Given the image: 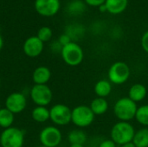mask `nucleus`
<instances>
[{"label":"nucleus","mask_w":148,"mask_h":147,"mask_svg":"<svg viewBox=\"0 0 148 147\" xmlns=\"http://www.w3.org/2000/svg\"><path fill=\"white\" fill-rule=\"evenodd\" d=\"M135 129L130 122L118 121L115 123L110 131V139L119 146L133 142Z\"/></svg>","instance_id":"obj_1"},{"label":"nucleus","mask_w":148,"mask_h":147,"mask_svg":"<svg viewBox=\"0 0 148 147\" xmlns=\"http://www.w3.org/2000/svg\"><path fill=\"white\" fill-rule=\"evenodd\" d=\"M138 109L137 103L128 97H122L116 101L114 105V114L119 121L129 122L135 118Z\"/></svg>","instance_id":"obj_2"},{"label":"nucleus","mask_w":148,"mask_h":147,"mask_svg":"<svg viewBox=\"0 0 148 147\" xmlns=\"http://www.w3.org/2000/svg\"><path fill=\"white\" fill-rule=\"evenodd\" d=\"M25 133L15 126L3 129L0 134L1 147H23L24 145Z\"/></svg>","instance_id":"obj_3"},{"label":"nucleus","mask_w":148,"mask_h":147,"mask_svg":"<svg viewBox=\"0 0 148 147\" xmlns=\"http://www.w3.org/2000/svg\"><path fill=\"white\" fill-rule=\"evenodd\" d=\"M61 55L63 62L70 67L79 66L84 58L83 49L75 42H71L66 46H63L61 51Z\"/></svg>","instance_id":"obj_4"},{"label":"nucleus","mask_w":148,"mask_h":147,"mask_svg":"<svg viewBox=\"0 0 148 147\" xmlns=\"http://www.w3.org/2000/svg\"><path fill=\"white\" fill-rule=\"evenodd\" d=\"M95 115L88 106L79 105L72 109L71 122L79 128L89 126L95 120Z\"/></svg>","instance_id":"obj_5"},{"label":"nucleus","mask_w":148,"mask_h":147,"mask_svg":"<svg viewBox=\"0 0 148 147\" xmlns=\"http://www.w3.org/2000/svg\"><path fill=\"white\" fill-rule=\"evenodd\" d=\"M131 70L129 66L124 62H114L108 71V81L114 85H122L129 79Z\"/></svg>","instance_id":"obj_6"},{"label":"nucleus","mask_w":148,"mask_h":147,"mask_svg":"<svg viewBox=\"0 0 148 147\" xmlns=\"http://www.w3.org/2000/svg\"><path fill=\"white\" fill-rule=\"evenodd\" d=\"M29 97L36 106L47 107L52 101L53 93L51 88L47 84L45 85L35 84L29 91Z\"/></svg>","instance_id":"obj_7"},{"label":"nucleus","mask_w":148,"mask_h":147,"mask_svg":"<svg viewBox=\"0 0 148 147\" xmlns=\"http://www.w3.org/2000/svg\"><path fill=\"white\" fill-rule=\"evenodd\" d=\"M72 110L64 104H56L49 109V120L56 126H67L71 122Z\"/></svg>","instance_id":"obj_8"},{"label":"nucleus","mask_w":148,"mask_h":147,"mask_svg":"<svg viewBox=\"0 0 148 147\" xmlns=\"http://www.w3.org/2000/svg\"><path fill=\"white\" fill-rule=\"evenodd\" d=\"M39 140L42 146L57 147L62 140V134L58 127L49 126L40 132Z\"/></svg>","instance_id":"obj_9"},{"label":"nucleus","mask_w":148,"mask_h":147,"mask_svg":"<svg viewBox=\"0 0 148 147\" xmlns=\"http://www.w3.org/2000/svg\"><path fill=\"white\" fill-rule=\"evenodd\" d=\"M27 107L26 96L20 92H14L9 94L5 100V107L12 113H22Z\"/></svg>","instance_id":"obj_10"},{"label":"nucleus","mask_w":148,"mask_h":147,"mask_svg":"<svg viewBox=\"0 0 148 147\" xmlns=\"http://www.w3.org/2000/svg\"><path fill=\"white\" fill-rule=\"evenodd\" d=\"M59 0H36L35 9L38 14L43 16H52L60 10Z\"/></svg>","instance_id":"obj_11"},{"label":"nucleus","mask_w":148,"mask_h":147,"mask_svg":"<svg viewBox=\"0 0 148 147\" xmlns=\"http://www.w3.org/2000/svg\"><path fill=\"white\" fill-rule=\"evenodd\" d=\"M43 42L36 36L27 38L23 45V53L30 58L39 56L43 51Z\"/></svg>","instance_id":"obj_12"},{"label":"nucleus","mask_w":148,"mask_h":147,"mask_svg":"<svg viewBox=\"0 0 148 147\" xmlns=\"http://www.w3.org/2000/svg\"><path fill=\"white\" fill-rule=\"evenodd\" d=\"M51 79V71L48 67L39 66L33 71L32 81L36 85H45Z\"/></svg>","instance_id":"obj_13"},{"label":"nucleus","mask_w":148,"mask_h":147,"mask_svg":"<svg viewBox=\"0 0 148 147\" xmlns=\"http://www.w3.org/2000/svg\"><path fill=\"white\" fill-rule=\"evenodd\" d=\"M147 95V89L146 86L141 83H135L130 87L128 90V98L135 103L140 102L146 99Z\"/></svg>","instance_id":"obj_14"},{"label":"nucleus","mask_w":148,"mask_h":147,"mask_svg":"<svg viewBox=\"0 0 148 147\" xmlns=\"http://www.w3.org/2000/svg\"><path fill=\"white\" fill-rule=\"evenodd\" d=\"M104 4L108 12L113 15H118L127 9L128 0H106Z\"/></svg>","instance_id":"obj_15"},{"label":"nucleus","mask_w":148,"mask_h":147,"mask_svg":"<svg viewBox=\"0 0 148 147\" xmlns=\"http://www.w3.org/2000/svg\"><path fill=\"white\" fill-rule=\"evenodd\" d=\"M113 89V84L108 81L105 79H101L98 81L94 88L95 94L97 95V97L101 98H106L108 97Z\"/></svg>","instance_id":"obj_16"},{"label":"nucleus","mask_w":148,"mask_h":147,"mask_svg":"<svg viewBox=\"0 0 148 147\" xmlns=\"http://www.w3.org/2000/svg\"><path fill=\"white\" fill-rule=\"evenodd\" d=\"M89 107L95 115H103L108 110V101L106 98L97 97L91 101Z\"/></svg>","instance_id":"obj_17"},{"label":"nucleus","mask_w":148,"mask_h":147,"mask_svg":"<svg viewBox=\"0 0 148 147\" xmlns=\"http://www.w3.org/2000/svg\"><path fill=\"white\" fill-rule=\"evenodd\" d=\"M31 117L37 123H44L49 120V109L47 107L36 106L31 112Z\"/></svg>","instance_id":"obj_18"},{"label":"nucleus","mask_w":148,"mask_h":147,"mask_svg":"<svg viewBox=\"0 0 148 147\" xmlns=\"http://www.w3.org/2000/svg\"><path fill=\"white\" fill-rule=\"evenodd\" d=\"M87 134L81 129H75L69 132L68 134V140L70 145H82L87 142Z\"/></svg>","instance_id":"obj_19"},{"label":"nucleus","mask_w":148,"mask_h":147,"mask_svg":"<svg viewBox=\"0 0 148 147\" xmlns=\"http://www.w3.org/2000/svg\"><path fill=\"white\" fill-rule=\"evenodd\" d=\"M15 120V114L6 107L0 109V127L6 129L11 127Z\"/></svg>","instance_id":"obj_20"},{"label":"nucleus","mask_w":148,"mask_h":147,"mask_svg":"<svg viewBox=\"0 0 148 147\" xmlns=\"http://www.w3.org/2000/svg\"><path fill=\"white\" fill-rule=\"evenodd\" d=\"M133 143L136 147H148V127H142L135 132Z\"/></svg>","instance_id":"obj_21"},{"label":"nucleus","mask_w":148,"mask_h":147,"mask_svg":"<svg viewBox=\"0 0 148 147\" xmlns=\"http://www.w3.org/2000/svg\"><path fill=\"white\" fill-rule=\"evenodd\" d=\"M134 119L144 127H148V105L138 107Z\"/></svg>","instance_id":"obj_22"},{"label":"nucleus","mask_w":148,"mask_h":147,"mask_svg":"<svg viewBox=\"0 0 148 147\" xmlns=\"http://www.w3.org/2000/svg\"><path fill=\"white\" fill-rule=\"evenodd\" d=\"M52 35H53L52 29L48 26H43L38 29L36 36L44 43L46 42H49L51 39Z\"/></svg>","instance_id":"obj_23"},{"label":"nucleus","mask_w":148,"mask_h":147,"mask_svg":"<svg viewBox=\"0 0 148 147\" xmlns=\"http://www.w3.org/2000/svg\"><path fill=\"white\" fill-rule=\"evenodd\" d=\"M84 8H85V5L82 2L75 0V1H73L71 3H69V11L73 15H78L83 12Z\"/></svg>","instance_id":"obj_24"},{"label":"nucleus","mask_w":148,"mask_h":147,"mask_svg":"<svg viewBox=\"0 0 148 147\" xmlns=\"http://www.w3.org/2000/svg\"><path fill=\"white\" fill-rule=\"evenodd\" d=\"M71 42H73L72 41V39H71V37L68 35V34H62V35H61L60 36V37H59V39H58V42L61 44V46L62 47H63V46H66L67 44H69V43H70Z\"/></svg>","instance_id":"obj_25"},{"label":"nucleus","mask_w":148,"mask_h":147,"mask_svg":"<svg viewBox=\"0 0 148 147\" xmlns=\"http://www.w3.org/2000/svg\"><path fill=\"white\" fill-rule=\"evenodd\" d=\"M140 43L143 50L148 54V30H147L141 36L140 39Z\"/></svg>","instance_id":"obj_26"},{"label":"nucleus","mask_w":148,"mask_h":147,"mask_svg":"<svg viewBox=\"0 0 148 147\" xmlns=\"http://www.w3.org/2000/svg\"><path fill=\"white\" fill-rule=\"evenodd\" d=\"M106 0H85V3L93 7H100L101 5L104 4Z\"/></svg>","instance_id":"obj_27"},{"label":"nucleus","mask_w":148,"mask_h":147,"mask_svg":"<svg viewBox=\"0 0 148 147\" xmlns=\"http://www.w3.org/2000/svg\"><path fill=\"white\" fill-rule=\"evenodd\" d=\"M118 146L111 139H104L103 141H101L98 147H117Z\"/></svg>","instance_id":"obj_28"},{"label":"nucleus","mask_w":148,"mask_h":147,"mask_svg":"<svg viewBox=\"0 0 148 147\" xmlns=\"http://www.w3.org/2000/svg\"><path fill=\"white\" fill-rule=\"evenodd\" d=\"M120 147H136L134 146V144L133 142H130V143H127V144H125V145H122Z\"/></svg>","instance_id":"obj_29"},{"label":"nucleus","mask_w":148,"mask_h":147,"mask_svg":"<svg viewBox=\"0 0 148 147\" xmlns=\"http://www.w3.org/2000/svg\"><path fill=\"white\" fill-rule=\"evenodd\" d=\"M99 10H100V11H101V12H106V11H107V8H106L105 4L101 5V6L99 7Z\"/></svg>","instance_id":"obj_30"},{"label":"nucleus","mask_w":148,"mask_h":147,"mask_svg":"<svg viewBox=\"0 0 148 147\" xmlns=\"http://www.w3.org/2000/svg\"><path fill=\"white\" fill-rule=\"evenodd\" d=\"M3 40L2 36L0 35V51H1V49H3Z\"/></svg>","instance_id":"obj_31"},{"label":"nucleus","mask_w":148,"mask_h":147,"mask_svg":"<svg viewBox=\"0 0 148 147\" xmlns=\"http://www.w3.org/2000/svg\"><path fill=\"white\" fill-rule=\"evenodd\" d=\"M69 147H84V146H82V145H70Z\"/></svg>","instance_id":"obj_32"},{"label":"nucleus","mask_w":148,"mask_h":147,"mask_svg":"<svg viewBox=\"0 0 148 147\" xmlns=\"http://www.w3.org/2000/svg\"><path fill=\"white\" fill-rule=\"evenodd\" d=\"M38 147H45V146H38Z\"/></svg>","instance_id":"obj_33"},{"label":"nucleus","mask_w":148,"mask_h":147,"mask_svg":"<svg viewBox=\"0 0 148 147\" xmlns=\"http://www.w3.org/2000/svg\"><path fill=\"white\" fill-rule=\"evenodd\" d=\"M1 108H2V107H1V104H0V109H1Z\"/></svg>","instance_id":"obj_34"}]
</instances>
